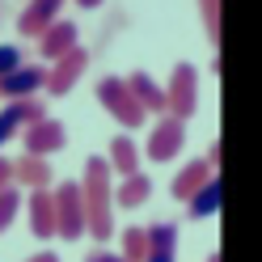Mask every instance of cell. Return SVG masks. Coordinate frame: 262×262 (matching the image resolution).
Masks as SVG:
<instances>
[{
    "instance_id": "6da1fadb",
    "label": "cell",
    "mask_w": 262,
    "mask_h": 262,
    "mask_svg": "<svg viewBox=\"0 0 262 262\" xmlns=\"http://www.w3.org/2000/svg\"><path fill=\"white\" fill-rule=\"evenodd\" d=\"M114 169L102 157L85 161V178H80V194H85V233L106 241L114 233Z\"/></svg>"
},
{
    "instance_id": "7a4b0ae2",
    "label": "cell",
    "mask_w": 262,
    "mask_h": 262,
    "mask_svg": "<svg viewBox=\"0 0 262 262\" xmlns=\"http://www.w3.org/2000/svg\"><path fill=\"white\" fill-rule=\"evenodd\" d=\"M97 102H102V110L114 114V123H123L127 131L144 127V106L136 102V93L127 89L123 76H102L97 80Z\"/></svg>"
},
{
    "instance_id": "3957f363",
    "label": "cell",
    "mask_w": 262,
    "mask_h": 262,
    "mask_svg": "<svg viewBox=\"0 0 262 262\" xmlns=\"http://www.w3.org/2000/svg\"><path fill=\"white\" fill-rule=\"evenodd\" d=\"M51 194H55V237L76 241L85 233V194H80V182H59Z\"/></svg>"
},
{
    "instance_id": "277c9868",
    "label": "cell",
    "mask_w": 262,
    "mask_h": 262,
    "mask_svg": "<svg viewBox=\"0 0 262 262\" xmlns=\"http://www.w3.org/2000/svg\"><path fill=\"white\" fill-rule=\"evenodd\" d=\"M165 110L173 119H182V123L199 110V72L190 63H173L169 85H165Z\"/></svg>"
},
{
    "instance_id": "5b68a950",
    "label": "cell",
    "mask_w": 262,
    "mask_h": 262,
    "mask_svg": "<svg viewBox=\"0 0 262 262\" xmlns=\"http://www.w3.org/2000/svg\"><path fill=\"white\" fill-rule=\"evenodd\" d=\"M85 68H89V51L85 47H72L68 55H59L55 63H47V93H55V97H63V93H72V85L80 76H85Z\"/></svg>"
},
{
    "instance_id": "8992f818",
    "label": "cell",
    "mask_w": 262,
    "mask_h": 262,
    "mask_svg": "<svg viewBox=\"0 0 262 262\" xmlns=\"http://www.w3.org/2000/svg\"><path fill=\"white\" fill-rule=\"evenodd\" d=\"M182 144H186V123L173 119V114H165V119L148 131L144 152H148V161H173L178 152H182Z\"/></svg>"
},
{
    "instance_id": "52a82bcc",
    "label": "cell",
    "mask_w": 262,
    "mask_h": 262,
    "mask_svg": "<svg viewBox=\"0 0 262 262\" xmlns=\"http://www.w3.org/2000/svg\"><path fill=\"white\" fill-rule=\"evenodd\" d=\"M21 144H26V157H51L68 144V131L59 119H38V123H26Z\"/></svg>"
},
{
    "instance_id": "ba28073f",
    "label": "cell",
    "mask_w": 262,
    "mask_h": 262,
    "mask_svg": "<svg viewBox=\"0 0 262 262\" xmlns=\"http://www.w3.org/2000/svg\"><path fill=\"white\" fill-rule=\"evenodd\" d=\"M42 85H47V68L21 63V68H13V72L0 76V97H9V102H17V97H34Z\"/></svg>"
},
{
    "instance_id": "9c48e42d",
    "label": "cell",
    "mask_w": 262,
    "mask_h": 262,
    "mask_svg": "<svg viewBox=\"0 0 262 262\" xmlns=\"http://www.w3.org/2000/svg\"><path fill=\"white\" fill-rule=\"evenodd\" d=\"M26 207H30V233H34L38 241L55 237V194L47 186H38V190L26 194Z\"/></svg>"
},
{
    "instance_id": "30bf717a",
    "label": "cell",
    "mask_w": 262,
    "mask_h": 262,
    "mask_svg": "<svg viewBox=\"0 0 262 262\" xmlns=\"http://www.w3.org/2000/svg\"><path fill=\"white\" fill-rule=\"evenodd\" d=\"M72 47H80V38H76V26L72 21H51L38 34V51H42V59L47 63H55L59 55H68Z\"/></svg>"
},
{
    "instance_id": "8fae6325",
    "label": "cell",
    "mask_w": 262,
    "mask_h": 262,
    "mask_svg": "<svg viewBox=\"0 0 262 262\" xmlns=\"http://www.w3.org/2000/svg\"><path fill=\"white\" fill-rule=\"evenodd\" d=\"M59 9H63V0H30L21 9V17H17V30L30 34V38H38L51 21H59Z\"/></svg>"
},
{
    "instance_id": "7c38bea8",
    "label": "cell",
    "mask_w": 262,
    "mask_h": 262,
    "mask_svg": "<svg viewBox=\"0 0 262 262\" xmlns=\"http://www.w3.org/2000/svg\"><path fill=\"white\" fill-rule=\"evenodd\" d=\"M144 233H148V254H144V262H173V254H178V228L169 220L144 228Z\"/></svg>"
},
{
    "instance_id": "4fadbf2b",
    "label": "cell",
    "mask_w": 262,
    "mask_h": 262,
    "mask_svg": "<svg viewBox=\"0 0 262 262\" xmlns=\"http://www.w3.org/2000/svg\"><path fill=\"white\" fill-rule=\"evenodd\" d=\"M186 203H190V216H194V220L216 216V211H220V203H224V182H220V173H211L207 182H203V186L186 199Z\"/></svg>"
},
{
    "instance_id": "5bb4252c",
    "label": "cell",
    "mask_w": 262,
    "mask_h": 262,
    "mask_svg": "<svg viewBox=\"0 0 262 262\" xmlns=\"http://www.w3.org/2000/svg\"><path fill=\"white\" fill-rule=\"evenodd\" d=\"M127 89L136 93V102L144 106V114H165V89L157 85V80L148 76V72H136V76H127Z\"/></svg>"
},
{
    "instance_id": "9a60e30c",
    "label": "cell",
    "mask_w": 262,
    "mask_h": 262,
    "mask_svg": "<svg viewBox=\"0 0 262 262\" xmlns=\"http://www.w3.org/2000/svg\"><path fill=\"white\" fill-rule=\"evenodd\" d=\"M13 182H21L26 190H38L51 182V165H47V157H21L13 161Z\"/></svg>"
},
{
    "instance_id": "2e32d148",
    "label": "cell",
    "mask_w": 262,
    "mask_h": 262,
    "mask_svg": "<svg viewBox=\"0 0 262 262\" xmlns=\"http://www.w3.org/2000/svg\"><path fill=\"white\" fill-rule=\"evenodd\" d=\"M207 178H211V161H190V165H186V169H182V173H178L173 182H169L173 199H178V203H182V199H190V194L199 190V186L207 182Z\"/></svg>"
},
{
    "instance_id": "e0dca14e",
    "label": "cell",
    "mask_w": 262,
    "mask_h": 262,
    "mask_svg": "<svg viewBox=\"0 0 262 262\" xmlns=\"http://www.w3.org/2000/svg\"><path fill=\"white\" fill-rule=\"evenodd\" d=\"M110 169H119L123 178L127 173H140V148L131 144V136H114L110 140V161H106Z\"/></svg>"
},
{
    "instance_id": "ac0fdd59",
    "label": "cell",
    "mask_w": 262,
    "mask_h": 262,
    "mask_svg": "<svg viewBox=\"0 0 262 262\" xmlns=\"http://www.w3.org/2000/svg\"><path fill=\"white\" fill-rule=\"evenodd\" d=\"M148 194H152V182H148V178H144V173H127L123 186L114 190V203L131 211V207H140L144 199H148Z\"/></svg>"
},
{
    "instance_id": "d6986e66",
    "label": "cell",
    "mask_w": 262,
    "mask_h": 262,
    "mask_svg": "<svg viewBox=\"0 0 262 262\" xmlns=\"http://www.w3.org/2000/svg\"><path fill=\"white\" fill-rule=\"evenodd\" d=\"M17 211H21V190L17 186H0V233H5V228L17 220Z\"/></svg>"
},
{
    "instance_id": "ffe728a7",
    "label": "cell",
    "mask_w": 262,
    "mask_h": 262,
    "mask_svg": "<svg viewBox=\"0 0 262 262\" xmlns=\"http://www.w3.org/2000/svg\"><path fill=\"white\" fill-rule=\"evenodd\" d=\"M119 254H123L127 262H144V254H148V233H144V228H127Z\"/></svg>"
},
{
    "instance_id": "44dd1931",
    "label": "cell",
    "mask_w": 262,
    "mask_h": 262,
    "mask_svg": "<svg viewBox=\"0 0 262 262\" xmlns=\"http://www.w3.org/2000/svg\"><path fill=\"white\" fill-rule=\"evenodd\" d=\"M199 13H203V30L211 47H220V0H199Z\"/></svg>"
},
{
    "instance_id": "7402d4cb",
    "label": "cell",
    "mask_w": 262,
    "mask_h": 262,
    "mask_svg": "<svg viewBox=\"0 0 262 262\" xmlns=\"http://www.w3.org/2000/svg\"><path fill=\"white\" fill-rule=\"evenodd\" d=\"M13 68H21V51L13 42H0V76L13 72Z\"/></svg>"
},
{
    "instance_id": "603a6c76",
    "label": "cell",
    "mask_w": 262,
    "mask_h": 262,
    "mask_svg": "<svg viewBox=\"0 0 262 262\" xmlns=\"http://www.w3.org/2000/svg\"><path fill=\"white\" fill-rule=\"evenodd\" d=\"M89 262H127V258H123V254H110V250H93Z\"/></svg>"
},
{
    "instance_id": "cb8c5ba5",
    "label": "cell",
    "mask_w": 262,
    "mask_h": 262,
    "mask_svg": "<svg viewBox=\"0 0 262 262\" xmlns=\"http://www.w3.org/2000/svg\"><path fill=\"white\" fill-rule=\"evenodd\" d=\"M9 182H13V161L0 157V186H9Z\"/></svg>"
},
{
    "instance_id": "d4e9b609",
    "label": "cell",
    "mask_w": 262,
    "mask_h": 262,
    "mask_svg": "<svg viewBox=\"0 0 262 262\" xmlns=\"http://www.w3.org/2000/svg\"><path fill=\"white\" fill-rule=\"evenodd\" d=\"M26 262H59V258H55L51 250H42V254H34V258H26Z\"/></svg>"
},
{
    "instance_id": "484cf974",
    "label": "cell",
    "mask_w": 262,
    "mask_h": 262,
    "mask_svg": "<svg viewBox=\"0 0 262 262\" xmlns=\"http://www.w3.org/2000/svg\"><path fill=\"white\" fill-rule=\"evenodd\" d=\"M76 5H80V9H97V5H102V0H76Z\"/></svg>"
}]
</instances>
